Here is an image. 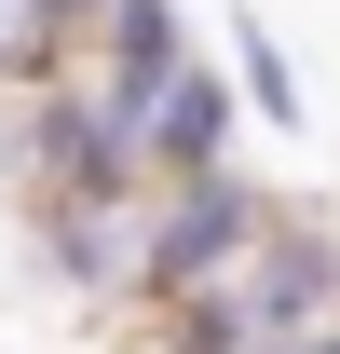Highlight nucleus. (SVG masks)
I'll list each match as a JSON object with an SVG mask.
<instances>
[{"label": "nucleus", "instance_id": "obj_1", "mask_svg": "<svg viewBox=\"0 0 340 354\" xmlns=\"http://www.w3.org/2000/svg\"><path fill=\"white\" fill-rule=\"evenodd\" d=\"M340 327V232L313 205H272L245 245H218L164 313H136L150 354H299Z\"/></svg>", "mask_w": 340, "mask_h": 354}, {"label": "nucleus", "instance_id": "obj_2", "mask_svg": "<svg viewBox=\"0 0 340 354\" xmlns=\"http://www.w3.org/2000/svg\"><path fill=\"white\" fill-rule=\"evenodd\" d=\"M232 136H245V82L191 55L164 82V109H150V150H136V164L150 177H232Z\"/></svg>", "mask_w": 340, "mask_h": 354}, {"label": "nucleus", "instance_id": "obj_3", "mask_svg": "<svg viewBox=\"0 0 340 354\" xmlns=\"http://www.w3.org/2000/svg\"><path fill=\"white\" fill-rule=\"evenodd\" d=\"M232 82H245V109L258 123H299V109H313V95H299V68H286V41H272V28H232Z\"/></svg>", "mask_w": 340, "mask_h": 354}, {"label": "nucleus", "instance_id": "obj_4", "mask_svg": "<svg viewBox=\"0 0 340 354\" xmlns=\"http://www.w3.org/2000/svg\"><path fill=\"white\" fill-rule=\"evenodd\" d=\"M41 68H68L55 0H0V95H14V82H41Z\"/></svg>", "mask_w": 340, "mask_h": 354}]
</instances>
